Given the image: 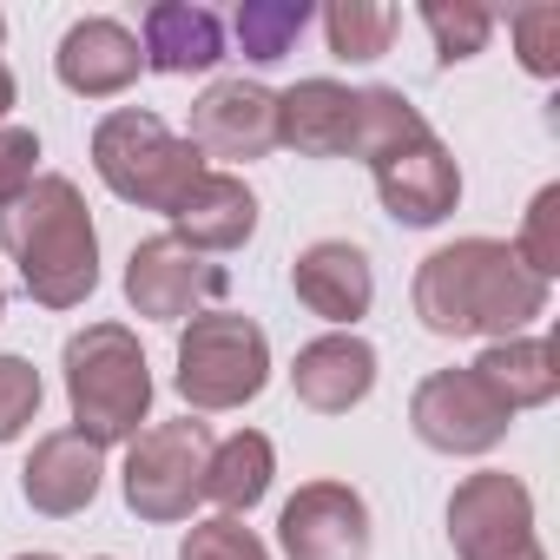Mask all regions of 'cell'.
Listing matches in <instances>:
<instances>
[{
    "label": "cell",
    "mask_w": 560,
    "mask_h": 560,
    "mask_svg": "<svg viewBox=\"0 0 560 560\" xmlns=\"http://www.w3.org/2000/svg\"><path fill=\"white\" fill-rule=\"evenodd\" d=\"M60 376H67L73 435H86L93 448H126L152 422L159 383H152V363H145V350L126 324L73 330L67 350H60Z\"/></svg>",
    "instance_id": "3"
},
{
    "label": "cell",
    "mask_w": 560,
    "mask_h": 560,
    "mask_svg": "<svg viewBox=\"0 0 560 560\" xmlns=\"http://www.w3.org/2000/svg\"><path fill=\"white\" fill-rule=\"evenodd\" d=\"M508 244H514V257L540 277V284H553V277H560V185H540V191L527 198L521 231H514Z\"/></svg>",
    "instance_id": "26"
},
{
    "label": "cell",
    "mask_w": 560,
    "mask_h": 560,
    "mask_svg": "<svg viewBox=\"0 0 560 560\" xmlns=\"http://www.w3.org/2000/svg\"><path fill=\"white\" fill-rule=\"evenodd\" d=\"M422 132H435V126L422 119V106H416L402 86H357V113H350V152H343V159L383 165L389 152L416 145Z\"/></svg>",
    "instance_id": "22"
},
{
    "label": "cell",
    "mask_w": 560,
    "mask_h": 560,
    "mask_svg": "<svg viewBox=\"0 0 560 560\" xmlns=\"http://www.w3.org/2000/svg\"><path fill=\"white\" fill-rule=\"evenodd\" d=\"M93 172L100 185L119 198V205H139V211H159L172 218L178 198L191 191V178L205 172L198 145L185 132H172L159 113L145 106H113L100 126H93Z\"/></svg>",
    "instance_id": "4"
},
{
    "label": "cell",
    "mask_w": 560,
    "mask_h": 560,
    "mask_svg": "<svg viewBox=\"0 0 560 560\" xmlns=\"http://www.w3.org/2000/svg\"><path fill=\"white\" fill-rule=\"evenodd\" d=\"M370 389H376V343L357 330H324L291 363V396L311 416H350L370 402Z\"/></svg>",
    "instance_id": "16"
},
{
    "label": "cell",
    "mask_w": 560,
    "mask_h": 560,
    "mask_svg": "<svg viewBox=\"0 0 560 560\" xmlns=\"http://www.w3.org/2000/svg\"><path fill=\"white\" fill-rule=\"evenodd\" d=\"M139 54L145 73L165 80H191V73H218L224 67V21L198 0H159L139 21Z\"/></svg>",
    "instance_id": "18"
},
{
    "label": "cell",
    "mask_w": 560,
    "mask_h": 560,
    "mask_svg": "<svg viewBox=\"0 0 560 560\" xmlns=\"http://www.w3.org/2000/svg\"><path fill=\"white\" fill-rule=\"evenodd\" d=\"M501 560H547V547H540V534H534V540H521V547H514V553H501Z\"/></svg>",
    "instance_id": "32"
},
{
    "label": "cell",
    "mask_w": 560,
    "mask_h": 560,
    "mask_svg": "<svg viewBox=\"0 0 560 560\" xmlns=\"http://www.w3.org/2000/svg\"><path fill=\"white\" fill-rule=\"evenodd\" d=\"M508 40H514L521 73L560 80V8H553V0H527V8H514L508 14Z\"/></svg>",
    "instance_id": "27"
},
{
    "label": "cell",
    "mask_w": 560,
    "mask_h": 560,
    "mask_svg": "<svg viewBox=\"0 0 560 560\" xmlns=\"http://www.w3.org/2000/svg\"><path fill=\"white\" fill-rule=\"evenodd\" d=\"M40 178V132L34 126H0V211L27 198Z\"/></svg>",
    "instance_id": "30"
},
{
    "label": "cell",
    "mask_w": 560,
    "mask_h": 560,
    "mask_svg": "<svg viewBox=\"0 0 560 560\" xmlns=\"http://www.w3.org/2000/svg\"><path fill=\"white\" fill-rule=\"evenodd\" d=\"M475 370V383L508 409V416H521V409H547L553 396H560V357H553V343L547 337H508V343H481V357L468 363Z\"/></svg>",
    "instance_id": "20"
},
{
    "label": "cell",
    "mask_w": 560,
    "mask_h": 560,
    "mask_svg": "<svg viewBox=\"0 0 560 560\" xmlns=\"http://www.w3.org/2000/svg\"><path fill=\"white\" fill-rule=\"evenodd\" d=\"M185 139L198 145V159H224L231 165H250V159H270L277 152V93L250 73H224L211 80L191 113H185Z\"/></svg>",
    "instance_id": "9"
},
{
    "label": "cell",
    "mask_w": 560,
    "mask_h": 560,
    "mask_svg": "<svg viewBox=\"0 0 560 560\" xmlns=\"http://www.w3.org/2000/svg\"><path fill=\"white\" fill-rule=\"evenodd\" d=\"M205 455H211V429L198 416L178 422H145L126 442L119 462V494L139 521L152 527H178L191 521V508L205 501Z\"/></svg>",
    "instance_id": "6"
},
{
    "label": "cell",
    "mask_w": 560,
    "mask_h": 560,
    "mask_svg": "<svg viewBox=\"0 0 560 560\" xmlns=\"http://www.w3.org/2000/svg\"><path fill=\"white\" fill-rule=\"evenodd\" d=\"M409 429L422 448H435L448 462H481L508 442L514 416L475 383V370H429L409 396Z\"/></svg>",
    "instance_id": "7"
},
{
    "label": "cell",
    "mask_w": 560,
    "mask_h": 560,
    "mask_svg": "<svg viewBox=\"0 0 560 560\" xmlns=\"http://www.w3.org/2000/svg\"><path fill=\"white\" fill-rule=\"evenodd\" d=\"M534 540V494L508 468H475L448 494V547L455 560H501Z\"/></svg>",
    "instance_id": "11"
},
{
    "label": "cell",
    "mask_w": 560,
    "mask_h": 560,
    "mask_svg": "<svg viewBox=\"0 0 560 560\" xmlns=\"http://www.w3.org/2000/svg\"><path fill=\"white\" fill-rule=\"evenodd\" d=\"M178 560H270V547H264L237 514H211V521H191V527H185Z\"/></svg>",
    "instance_id": "29"
},
{
    "label": "cell",
    "mask_w": 560,
    "mask_h": 560,
    "mask_svg": "<svg viewBox=\"0 0 560 560\" xmlns=\"http://www.w3.org/2000/svg\"><path fill=\"white\" fill-rule=\"evenodd\" d=\"M40 402H47V383L27 357L14 350H0V448L21 442L34 422H40Z\"/></svg>",
    "instance_id": "28"
},
{
    "label": "cell",
    "mask_w": 560,
    "mask_h": 560,
    "mask_svg": "<svg viewBox=\"0 0 560 560\" xmlns=\"http://www.w3.org/2000/svg\"><path fill=\"white\" fill-rule=\"evenodd\" d=\"M100 488H106V448H93V442L73 435V429H47V435L34 442V455H27V468H21V494H27V508L47 514V521L86 514V508L100 501Z\"/></svg>",
    "instance_id": "17"
},
{
    "label": "cell",
    "mask_w": 560,
    "mask_h": 560,
    "mask_svg": "<svg viewBox=\"0 0 560 560\" xmlns=\"http://www.w3.org/2000/svg\"><path fill=\"white\" fill-rule=\"evenodd\" d=\"M93 560H113V553H93Z\"/></svg>",
    "instance_id": "36"
},
{
    "label": "cell",
    "mask_w": 560,
    "mask_h": 560,
    "mask_svg": "<svg viewBox=\"0 0 560 560\" xmlns=\"http://www.w3.org/2000/svg\"><path fill=\"white\" fill-rule=\"evenodd\" d=\"M277 547L284 560H370L376 553V521L370 501L350 481H304L277 508Z\"/></svg>",
    "instance_id": "10"
},
{
    "label": "cell",
    "mask_w": 560,
    "mask_h": 560,
    "mask_svg": "<svg viewBox=\"0 0 560 560\" xmlns=\"http://www.w3.org/2000/svg\"><path fill=\"white\" fill-rule=\"evenodd\" d=\"M291 291L311 317H324L330 330H357L376 304V270H370V250L350 244V237H317L298 250L291 264Z\"/></svg>",
    "instance_id": "14"
},
{
    "label": "cell",
    "mask_w": 560,
    "mask_h": 560,
    "mask_svg": "<svg viewBox=\"0 0 560 560\" xmlns=\"http://www.w3.org/2000/svg\"><path fill=\"white\" fill-rule=\"evenodd\" d=\"M224 291H231V270L185 250L172 231L139 237L126 257V304L145 324H191L198 311H218Z\"/></svg>",
    "instance_id": "8"
},
{
    "label": "cell",
    "mask_w": 560,
    "mask_h": 560,
    "mask_svg": "<svg viewBox=\"0 0 560 560\" xmlns=\"http://www.w3.org/2000/svg\"><path fill=\"white\" fill-rule=\"evenodd\" d=\"M317 21H324V40H330V54H337L343 67L383 60L389 40H396V27H402V14L389 8V0H330Z\"/></svg>",
    "instance_id": "24"
},
{
    "label": "cell",
    "mask_w": 560,
    "mask_h": 560,
    "mask_svg": "<svg viewBox=\"0 0 560 560\" xmlns=\"http://www.w3.org/2000/svg\"><path fill=\"white\" fill-rule=\"evenodd\" d=\"M14 560H60V553H47V547H34V553H14Z\"/></svg>",
    "instance_id": "33"
},
{
    "label": "cell",
    "mask_w": 560,
    "mask_h": 560,
    "mask_svg": "<svg viewBox=\"0 0 560 560\" xmlns=\"http://www.w3.org/2000/svg\"><path fill=\"white\" fill-rule=\"evenodd\" d=\"M0 317H8V284H0Z\"/></svg>",
    "instance_id": "34"
},
{
    "label": "cell",
    "mask_w": 560,
    "mask_h": 560,
    "mask_svg": "<svg viewBox=\"0 0 560 560\" xmlns=\"http://www.w3.org/2000/svg\"><path fill=\"white\" fill-rule=\"evenodd\" d=\"M0 250L14 257L40 311H80L100 291V231L67 172H40L27 198L0 211Z\"/></svg>",
    "instance_id": "2"
},
{
    "label": "cell",
    "mask_w": 560,
    "mask_h": 560,
    "mask_svg": "<svg viewBox=\"0 0 560 560\" xmlns=\"http://www.w3.org/2000/svg\"><path fill=\"white\" fill-rule=\"evenodd\" d=\"M264 383H270V337H264L257 317L198 311L191 324H178L172 389L185 396L191 416H231V409L257 402Z\"/></svg>",
    "instance_id": "5"
},
{
    "label": "cell",
    "mask_w": 560,
    "mask_h": 560,
    "mask_svg": "<svg viewBox=\"0 0 560 560\" xmlns=\"http://www.w3.org/2000/svg\"><path fill=\"white\" fill-rule=\"evenodd\" d=\"M21 106V86H14V67L0 60V126H8V113Z\"/></svg>",
    "instance_id": "31"
},
{
    "label": "cell",
    "mask_w": 560,
    "mask_h": 560,
    "mask_svg": "<svg viewBox=\"0 0 560 560\" xmlns=\"http://www.w3.org/2000/svg\"><path fill=\"white\" fill-rule=\"evenodd\" d=\"M547 298L553 284L514 257L508 237H455V244H435L422 264H416V284H409V304H416V324L429 337H481V343H508V337H527L540 317H547Z\"/></svg>",
    "instance_id": "1"
},
{
    "label": "cell",
    "mask_w": 560,
    "mask_h": 560,
    "mask_svg": "<svg viewBox=\"0 0 560 560\" xmlns=\"http://www.w3.org/2000/svg\"><path fill=\"white\" fill-rule=\"evenodd\" d=\"M270 481H277V448H270L264 429H237V435L211 442V455H205V501L218 514L244 521L270 494Z\"/></svg>",
    "instance_id": "21"
},
{
    "label": "cell",
    "mask_w": 560,
    "mask_h": 560,
    "mask_svg": "<svg viewBox=\"0 0 560 560\" xmlns=\"http://www.w3.org/2000/svg\"><path fill=\"white\" fill-rule=\"evenodd\" d=\"M416 21L429 27V40H435V60H442V67L475 60V54L488 47V34H494V8H481V0H422Z\"/></svg>",
    "instance_id": "25"
},
{
    "label": "cell",
    "mask_w": 560,
    "mask_h": 560,
    "mask_svg": "<svg viewBox=\"0 0 560 560\" xmlns=\"http://www.w3.org/2000/svg\"><path fill=\"white\" fill-rule=\"evenodd\" d=\"M370 178H376L383 211H389L402 231H435V224L455 218V205H462V165H455V152H448L435 132H422L416 145L389 152L383 165H370Z\"/></svg>",
    "instance_id": "12"
},
{
    "label": "cell",
    "mask_w": 560,
    "mask_h": 560,
    "mask_svg": "<svg viewBox=\"0 0 560 560\" xmlns=\"http://www.w3.org/2000/svg\"><path fill=\"white\" fill-rule=\"evenodd\" d=\"M311 27V0H244L231 14V40L250 67H277L284 54H298Z\"/></svg>",
    "instance_id": "23"
},
{
    "label": "cell",
    "mask_w": 560,
    "mask_h": 560,
    "mask_svg": "<svg viewBox=\"0 0 560 560\" xmlns=\"http://www.w3.org/2000/svg\"><path fill=\"white\" fill-rule=\"evenodd\" d=\"M145 73V54H139V34L113 14H86L60 34L54 47V80L73 93V100H119L132 93Z\"/></svg>",
    "instance_id": "13"
},
{
    "label": "cell",
    "mask_w": 560,
    "mask_h": 560,
    "mask_svg": "<svg viewBox=\"0 0 560 560\" xmlns=\"http://www.w3.org/2000/svg\"><path fill=\"white\" fill-rule=\"evenodd\" d=\"M0 40H8V14H0Z\"/></svg>",
    "instance_id": "35"
},
{
    "label": "cell",
    "mask_w": 560,
    "mask_h": 560,
    "mask_svg": "<svg viewBox=\"0 0 560 560\" xmlns=\"http://www.w3.org/2000/svg\"><path fill=\"white\" fill-rule=\"evenodd\" d=\"M165 224H172V237H178L185 250H198V257H231V250H244V244L257 237V191H250L237 172L205 165Z\"/></svg>",
    "instance_id": "15"
},
{
    "label": "cell",
    "mask_w": 560,
    "mask_h": 560,
    "mask_svg": "<svg viewBox=\"0 0 560 560\" xmlns=\"http://www.w3.org/2000/svg\"><path fill=\"white\" fill-rule=\"evenodd\" d=\"M350 113H357V86L311 73V80L277 93V145H291L298 159H343L350 152Z\"/></svg>",
    "instance_id": "19"
}]
</instances>
